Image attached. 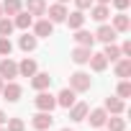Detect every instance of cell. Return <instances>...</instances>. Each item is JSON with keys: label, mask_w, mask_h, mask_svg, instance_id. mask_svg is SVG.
Here are the masks:
<instances>
[{"label": "cell", "mask_w": 131, "mask_h": 131, "mask_svg": "<svg viewBox=\"0 0 131 131\" xmlns=\"http://www.w3.org/2000/svg\"><path fill=\"white\" fill-rule=\"evenodd\" d=\"M10 51H13L10 39L8 36H0V57H10Z\"/></svg>", "instance_id": "obj_28"}, {"label": "cell", "mask_w": 131, "mask_h": 131, "mask_svg": "<svg viewBox=\"0 0 131 131\" xmlns=\"http://www.w3.org/2000/svg\"><path fill=\"white\" fill-rule=\"evenodd\" d=\"M70 88H72L75 93L90 90V75H88V72H75V75H70Z\"/></svg>", "instance_id": "obj_2"}, {"label": "cell", "mask_w": 131, "mask_h": 131, "mask_svg": "<svg viewBox=\"0 0 131 131\" xmlns=\"http://www.w3.org/2000/svg\"><path fill=\"white\" fill-rule=\"evenodd\" d=\"M103 57H105L108 62H116V59H121V49H118L116 44H105V49H103Z\"/></svg>", "instance_id": "obj_26"}, {"label": "cell", "mask_w": 131, "mask_h": 131, "mask_svg": "<svg viewBox=\"0 0 131 131\" xmlns=\"http://www.w3.org/2000/svg\"><path fill=\"white\" fill-rule=\"evenodd\" d=\"M0 18H3V8H0Z\"/></svg>", "instance_id": "obj_39"}, {"label": "cell", "mask_w": 131, "mask_h": 131, "mask_svg": "<svg viewBox=\"0 0 131 131\" xmlns=\"http://www.w3.org/2000/svg\"><path fill=\"white\" fill-rule=\"evenodd\" d=\"M18 46H21L23 51H34V49H36V36H31V34L26 31V34L21 36V41H18Z\"/></svg>", "instance_id": "obj_25"}, {"label": "cell", "mask_w": 131, "mask_h": 131, "mask_svg": "<svg viewBox=\"0 0 131 131\" xmlns=\"http://www.w3.org/2000/svg\"><path fill=\"white\" fill-rule=\"evenodd\" d=\"M131 95V82L128 80H121V85H118V98H128Z\"/></svg>", "instance_id": "obj_31"}, {"label": "cell", "mask_w": 131, "mask_h": 131, "mask_svg": "<svg viewBox=\"0 0 131 131\" xmlns=\"http://www.w3.org/2000/svg\"><path fill=\"white\" fill-rule=\"evenodd\" d=\"M131 75V57H123V59H116V77L126 80Z\"/></svg>", "instance_id": "obj_14"}, {"label": "cell", "mask_w": 131, "mask_h": 131, "mask_svg": "<svg viewBox=\"0 0 131 131\" xmlns=\"http://www.w3.org/2000/svg\"><path fill=\"white\" fill-rule=\"evenodd\" d=\"M0 93H3V98L8 100V103H16L18 98H21V85H16V82H8V85H3V90H0Z\"/></svg>", "instance_id": "obj_10"}, {"label": "cell", "mask_w": 131, "mask_h": 131, "mask_svg": "<svg viewBox=\"0 0 131 131\" xmlns=\"http://www.w3.org/2000/svg\"><path fill=\"white\" fill-rule=\"evenodd\" d=\"M62 131H72V128H62Z\"/></svg>", "instance_id": "obj_40"}, {"label": "cell", "mask_w": 131, "mask_h": 131, "mask_svg": "<svg viewBox=\"0 0 131 131\" xmlns=\"http://www.w3.org/2000/svg\"><path fill=\"white\" fill-rule=\"evenodd\" d=\"M111 3H113V5L118 8V10H126V8H128V3H131V0H111Z\"/></svg>", "instance_id": "obj_32"}, {"label": "cell", "mask_w": 131, "mask_h": 131, "mask_svg": "<svg viewBox=\"0 0 131 131\" xmlns=\"http://www.w3.org/2000/svg\"><path fill=\"white\" fill-rule=\"evenodd\" d=\"M123 98H105V113H111V116H118V113H123Z\"/></svg>", "instance_id": "obj_16"}, {"label": "cell", "mask_w": 131, "mask_h": 131, "mask_svg": "<svg viewBox=\"0 0 131 131\" xmlns=\"http://www.w3.org/2000/svg\"><path fill=\"white\" fill-rule=\"evenodd\" d=\"M113 28H116V31H121V34H126V31L131 28V21H128V16H126V13H118V16L113 18Z\"/></svg>", "instance_id": "obj_23"}, {"label": "cell", "mask_w": 131, "mask_h": 131, "mask_svg": "<svg viewBox=\"0 0 131 131\" xmlns=\"http://www.w3.org/2000/svg\"><path fill=\"white\" fill-rule=\"evenodd\" d=\"M49 85H51L49 72H36V75L31 77V88H34V90H46Z\"/></svg>", "instance_id": "obj_12"}, {"label": "cell", "mask_w": 131, "mask_h": 131, "mask_svg": "<svg viewBox=\"0 0 131 131\" xmlns=\"http://www.w3.org/2000/svg\"><path fill=\"white\" fill-rule=\"evenodd\" d=\"M26 13H31V16H44V13H46V0H26Z\"/></svg>", "instance_id": "obj_18"}, {"label": "cell", "mask_w": 131, "mask_h": 131, "mask_svg": "<svg viewBox=\"0 0 131 131\" xmlns=\"http://www.w3.org/2000/svg\"><path fill=\"white\" fill-rule=\"evenodd\" d=\"M90 54H93V49H90V46H75L70 57H72V62H75V64H88V62H90Z\"/></svg>", "instance_id": "obj_9"}, {"label": "cell", "mask_w": 131, "mask_h": 131, "mask_svg": "<svg viewBox=\"0 0 131 131\" xmlns=\"http://www.w3.org/2000/svg\"><path fill=\"white\" fill-rule=\"evenodd\" d=\"M34 128H39V131H49L51 128V123H54V118H51V113L49 111H39L36 116H34Z\"/></svg>", "instance_id": "obj_4"}, {"label": "cell", "mask_w": 131, "mask_h": 131, "mask_svg": "<svg viewBox=\"0 0 131 131\" xmlns=\"http://www.w3.org/2000/svg\"><path fill=\"white\" fill-rule=\"evenodd\" d=\"M34 34H36V39H39V36H41V39H49V36L54 34V23H51L49 18H41V21L34 23Z\"/></svg>", "instance_id": "obj_5"}, {"label": "cell", "mask_w": 131, "mask_h": 131, "mask_svg": "<svg viewBox=\"0 0 131 131\" xmlns=\"http://www.w3.org/2000/svg\"><path fill=\"white\" fill-rule=\"evenodd\" d=\"M3 85H5V82H3V77H0V90H3Z\"/></svg>", "instance_id": "obj_37"}, {"label": "cell", "mask_w": 131, "mask_h": 131, "mask_svg": "<svg viewBox=\"0 0 131 131\" xmlns=\"http://www.w3.org/2000/svg\"><path fill=\"white\" fill-rule=\"evenodd\" d=\"M0 8H3V13H8V16H16V13H21L23 3H21V0H5Z\"/></svg>", "instance_id": "obj_24"}, {"label": "cell", "mask_w": 131, "mask_h": 131, "mask_svg": "<svg viewBox=\"0 0 131 131\" xmlns=\"http://www.w3.org/2000/svg\"><path fill=\"white\" fill-rule=\"evenodd\" d=\"M95 3H100V5H108V3H111V0H95Z\"/></svg>", "instance_id": "obj_36"}, {"label": "cell", "mask_w": 131, "mask_h": 131, "mask_svg": "<svg viewBox=\"0 0 131 131\" xmlns=\"http://www.w3.org/2000/svg\"><path fill=\"white\" fill-rule=\"evenodd\" d=\"M90 67H93V72H103L105 67H108V59L103 57V54H90Z\"/></svg>", "instance_id": "obj_22"}, {"label": "cell", "mask_w": 131, "mask_h": 131, "mask_svg": "<svg viewBox=\"0 0 131 131\" xmlns=\"http://www.w3.org/2000/svg\"><path fill=\"white\" fill-rule=\"evenodd\" d=\"M54 98H57V105L70 108V105L75 103V90H72V88H64V90H59V95H54Z\"/></svg>", "instance_id": "obj_13"}, {"label": "cell", "mask_w": 131, "mask_h": 131, "mask_svg": "<svg viewBox=\"0 0 131 131\" xmlns=\"http://www.w3.org/2000/svg\"><path fill=\"white\" fill-rule=\"evenodd\" d=\"M64 23H67L70 28H75V31H77V28H82V26H85V13H82V10L67 13V18H64Z\"/></svg>", "instance_id": "obj_15"}, {"label": "cell", "mask_w": 131, "mask_h": 131, "mask_svg": "<svg viewBox=\"0 0 131 131\" xmlns=\"http://www.w3.org/2000/svg\"><path fill=\"white\" fill-rule=\"evenodd\" d=\"M105 126H108V131H123V128H126V121L118 118V116H111V118L105 121Z\"/></svg>", "instance_id": "obj_27"}, {"label": "cell", "mask_w": 131, "mask_h": 131, "mask_svg": "<svg viewBox=\"0 0 131 131\" xmlns=\"http://www.w3.org/2000/svg\"><path fill=\"white\" fill-rule=\"evenodd\" d=\"M57 3H67V0H57Z\"/></svg>", "instance_id": "obj_38"}, {"label": "cell", "mask_w": 131, "mask_h": 131, "mask_svg": "<svg viewBox=\"0 0 131 131\" xmlns=\"http://www.w3.org/2000/svg\"><path fill=\"white\" fill-rule=\"evenodd\" d=\"M34 105H36L39 111H49V113H51V111L57 108V98H54L51 93H46V90H39V95L34 98Z\"/></svg>", "instance_id": "obj_1"}, {"label": "cell", "mask_w": 131, "mask_h": 131, "mask_svg": "<svg viewBox=\"0 0 131 131\" xmlns=\"http://www.w3.org/2000/svg\"><path fill=\"white\" fill-rule=\"evenodd\" d=\"M5 123H8V131H26V123L21 118H8Z\"/></svg>", "instance_id": "obj_30"}, {"label": "cell", "mask_w": 131, "mask_h": 131, "mask_svg": "<svg viewBox=\"0 0 131 131\" xmlns=\"http://www.w3.org/2000/svg\"><path fill=\"white\" fill-rule=\"evenodd\" d=\"M108 16H111V8H108V5H100V3H98V5H90V18H93V21L105 23Z\"/></svg>", "instance_id": "obj_11"}, {"label": "cell", "mask_w": 131, "mask_h": 131, "mask_svg": "<svg viewBox=\"0 0 131 131\" xmlns=\"http://www.w3.org/2000/svg\"><path fill=\"white\" fill-rule=\"evenodd\" d=\"M36 72H39V70H36V62H34V59H28V57L18 64V75H21V77H34Z\"/></svg>", "instance_id": "obj_19"}, {"label": "cell", "mask_w": 131, "mask_h": 131, "mask_svg": "<svg viewBox=\"0 0 131 131\" xmlns=\"http://www.w3.org/2000/svg\"><path fill=\"white\" fill-rule=\"evenodd\" d=\"M5 121H8V116H5V113H3V111H0V126H3V123H5Z\"/></svg>", "instance_id": "obj_35"}, {"label": "cell", "mask_w": 131, "mask_h": 131, "mask_svg": "<svg viewBox=\"0 0 131 131\" xmlns=\"http://www.w3.org/2000/svg\"><path fill=\"white\" fill-rule=\"evenodd\" d=\"M34 23V16L31 13H26V10H21V13H16V21H13V26L16 28H23V31H28V26Z\"/></svg>", "instance_id": "obj_21"}, {"label": "cell", "mask_w": 131, "mask_h": 131, "mask_svg": "<svg viewBox=\"0 0 131 131\" xmlns=\"http://www.w3.org/2000/svg\"><path fill=\"white\" fill-rule=\"evenodd\" d=\"M121 57H131V41H123V46H121Z\"/></svg>", "instance_id": "obj_34"}, {"label": "cell", "mask_w": 131, "mask_h": 131, "mask_svg": "<svg viewBox=\"0 0 131 131\" xmlns=\"http://www.w3.org/2000/svg\"><path fill=\"white\" fill-rule=\"evenodd\" d=\"M75 41H77V46H90V49H93V44H95V34L77 28V34H75Z\"/></svg>", "instance_id": "obj_20"}, {"label": "cell", "mask_w": 131, "mask_h": 131, "mask_svg": "<svg viewBox=\"0 0 131 131\" xmlns=\"http://www.w3.org/2000/svg\"><path fill=\"white\" fill-rule=\"evenodd\" d=\"M0 77H3V80L18 77V64H16L10 57H3V59H0Z\"/></svg>", "instance_id": "obj_3"}, {"label": "cell", "mask_w": 131, "mask_h": 131, "mask_svg": "<svg viewBox=\"0 0 131 131\" xmlns=\"http://www.w3.org/2000/svg\"><path fill=\"white\" fill-rule=\"evenodd\" d=\"M0 131H5V128H3V126H0Z\"/></svg>", "instance_id": "obj_41"}, {"label": "cell", "mask_w": 131, "mask_h": 131, "mask_svg": "<svg viewBox=\"0 0 131 131\" xmlns=\"http://www.w3.org/2000/svg\"><path fill=\"white\" fill-rule=\"evenodd\" d=\"M64 18H67V8H64V3L49 5V21L51 23H64Z\"/></svg>", "instance_id": "obj_8"}, {"label": "cell", "mask_w": 131, "mask_h": 131, "mask_svg": "<svg viewBox=\"0 0 131 131\" xmlns=\"http://www.w3.org/2000/svg\"><path fill=\"white\" fill-rule=\"evenodd\" d=\"M88 103H72L70 105V118L72 121H85V116H88Z\"/></svg>", "instance_id": "obj_17"}, {"label": "cell", "mask_w": 131, "mask_h": 131, "mask_svg": "<svg viewBox=\"0 0 131 131\" xmlns=\"http://www.w3.org/2000/svg\"><path fill=\"white\" fill-rule=\"evenodd\" d=\"M116 34H118V31H116L113 26H105V23H103V26L95 31V41H103V44H113V41H116Z\"/></svg>", "instance_id": "obj_7"}, {"label": "cell", "mask_w": 131, "mask_h": 131, "mask_svg": "<svg viewBox=\"0 0 131 131\" xmlns=\"http://www.w3.org/2000/svg\"><path fill=\"white\" fill-rule=\"evenodd\" d=\"M85 118L90 121V126H93V128H100V126H105L108 113H105V108H95V111H88V116H85Z\"/></svg>", "instance_id": "obj_6"}, {"label": "cell", "mask_w": 131, "mask_h": 131, "mask_svg": "<svg viewBox=\"0 0 131 131\" xmlns=\"http://www.w3.org/2000/svg\"><path fill=\"white\" fill-rule=\"evenodd\" d=\"M75 5H77V10H85L93 5V0H75Z\"/></svg>", "instance_id": "obj_33"}, {"label": "cell", "mask_w": 131, "mask_h": 131, "mask_svg": "<svg viewBox=\"0 0 131 131\" xmlns=\"http://www.w3.org/2000/svg\"><path fill=\"white\" fill-rule=\"evenodd\" d=\"M13 28H16V26H13L10 18H0V36H10Z\"/></svg>", "instance_id": "obj_29"}]
</instances>
